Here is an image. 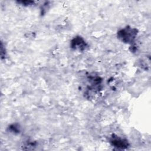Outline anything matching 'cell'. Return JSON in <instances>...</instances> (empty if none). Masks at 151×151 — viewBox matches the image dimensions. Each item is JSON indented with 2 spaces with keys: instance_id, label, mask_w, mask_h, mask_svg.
Instances as JSON below:
<instances>
[{
  "instance_id": "cell-1",
  "label": "cell",
  "mask_w": 151,
  "mask_h": 151,
  "mask_svg": "<svg viewBox=\"0 0 151 151\" xmlns=\"http://www.w3.org/2000/svg\"><path fill=\"white\" fill-rule=\"evenodd\" d=\"M133 31L132 32V30H129V29H123L121 31V32H120V37L122 38V39L123 40H124L125 39L127 40V41H129L130 40H132L130 37H133V34H131L132 33Z\"/></svg>"
}]
</instances>
